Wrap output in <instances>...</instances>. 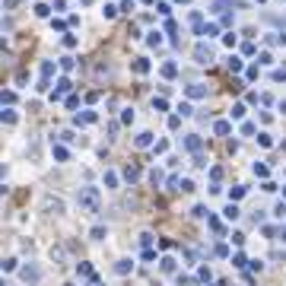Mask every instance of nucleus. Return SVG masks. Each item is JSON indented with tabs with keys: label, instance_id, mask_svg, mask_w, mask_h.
I'll return each mask as SVG.
<instances>
[{
	"label": "nucleus",
	"instance_id": "nucleus-1",
	"mask_svg": "<svg viewBox=\"0 0 286 286\" xmlns=\"http://www.w3.org/2000/svg\"><path fill=\"white\" fill-rule=\"evenodd\" d=\"M19 280H22V283H32V286L41 283V267H38V264H25L22 271H19Z\"/></svg>",
	"mask_w": 286,
	"mask_h": 286
},
{
	"label": "nucleus",
	"instance_id": "nucleus-2",
	"mask_svg": "<svg viewBox=\"0 0 286 286\" xmlns=\"http://www.w3.org/2000/svg\"><path fill=\"white\" fill-rule=\"evenodd\" d=\"M80 204L86 207V210H95V207H99V191H95V188H83L80 191Z\"/></svg>",
	"mask_w": 286,
	"mask_h": 286
},
{
	"label": "nucleus",
	"instance_id": "nucleus-3",
	"mask_svg": "<svg viewBox=\"0 0 286 286\" xmlns=\"http://www.w3.org/2000/svg\"><path fill=\"white\" fill-rule=\"evenodd\" d=\"M194 57H197V64H210V60H213V51L207 48V45H197V48H194Z\"/></svg>",
	"mask_w": 286,
	"mask_h": 286
},
{
	"label": "nucleus",
	"instance_id": "nucleus-4",
	"mask_svg": "<svg viewBox=\"0 0 286 286\" xmlns=\"http://www.w3.org/2000/svg\"><path fill=\"white\" fill-rule=\"evenodd\" d=\"M188 95L191 99H201V95H207V89L204 86H188Z\"/></svg>",
	"mask_w": 286,
	"mask_h": 286
},
{
	"label": "nucleus",
	"instance_id": "nucleus-5",
	"mask_svg": "<svg viewBox=\"0 0 286 286\" xmlns=\"http://www.w3.org/2000/svg\"><path fill=\"white\" fill-rule=\"evenodd\" d=\"M124 178H127V181H137V178H140V169L127 166V169H124Z\"/></svg>",
	"mask_w": 286,
	"mask_h": 286
},
{
	"label": "nucleus",
	"instance_id": "nucleus-6",
	"mask_svg": "<svg viewBox=\"0 0 286 286\" xmlns=\"http://www.w3.org/2000/svg\"><path fill=\"white\" fill-rule=\"evenodd\" d=\"M185 146H188V150H194V153H197V150H201V146H204V143H201V140H197V137H188V140H185Z\"/></svg>",
	"mask_w": 286,
	"mask_h": 286
},
{
	"label": "nucleus",
	"instance_id": "nucleus-7",
	"mask_svg": "<svg viewBox=\"0 0 286 286\" xmlns=\"http://www.w3.org/2000/svg\"><path fill=\"white\" fill-rule=\"evenodd\" d=\"M131 267H134V264H131V261H121V264H118V267H115V271H118V274H121V277H124V274H131Z\"/></svg>",
	"mask_w": 286,
	"mask_h": 286
},
{
	"label": "nucleus",
	"instance_id": "nucleus-8",
	"mask_svg": "<svg viewBox=\"0 0 286 286\" xmlns=\"http://www.w3.org/2000/svg\"><path fill=\"white\" fill-rule=\"evenodd\" d=\"M153 143V134H140L137 137V146H150Z\"/></svg>",
	"mask_w": 286,
	"mask_h": 286
},
{
	"label": "nucleus",
	"instance_id": "nucleus-9",
	"mask_svg": "<svg viewBox=\"0 0 286 286\" xmlns=\"http://www.w3.org/2000/svg\"><path fill=\"white\" fill-rule=\"evenodd\" d=\"M67 89H70V80H60V83H57V92H54V95H64Z\"/></svg>",
	"mask_w": 286,
	"mask_h": 286
},
{
	"label": "nucleus",
	"instance_id": "nucleus-10",
	"mask_svg": "<svg viewBox=\"0 0 286 286\" xmlns=\"http://www.w3.org/2000/svg\"><path fill=\"white\" fill-rule=\"evenodd\" d=\"M236 216H239V207L229 204V207H226V220H236Z\"/></svg>",
	"mask_w": 286,
	"mask_h": 286
},
{
	"label": "nucleus",
	"instance_id": "nucleus-11",
	"mask_svg": "<svg viewBox=\"0 0 286 286\" xmlns=\"http://www.w3.org/2000/svg\"><path fill=\"white\" fill-rule=\"evenodd\" d=\"M41 73L51 76V73H54V64H51V60H45V64H41Z\"/></svg>",
	"mask_w": 286,
	"mask_h": 286
},
{
	"label": "nucleus",
	"instance_id": "nucleus-12",
	"mask_svg": "<svg viewBox=\"0 0 286 286\" xmlns=\"http://www.w3.org/2000/svg\"><path fill=\"white\" fill-rule=\"evenodd\" d=\"M162 271L172 274V271H175V261H172V258H166V261H162Z\"/></svg>",
	"mask_w": 286,
	"mask_h": 286
},
{
	"label": "nucleus",
	"instance_id": "nucleus-13",
	"mask_svg": "<svg viewBox=\"0 0 286 286\" xmlns=\"http://www.w3.org/2000/svg\"><path fill=\"white\" fill-rule=\"evenodd\" d=\"M105 185H108V188L118 185V175H115V172H108V175H105Z\"/></svg>",
	"mask_w": 286,
	"mask_h": 286
},
{
	"label": "nucleus",
	"instance_id": "nucleus-14",
	"mask_svg": "<svg viewBox=\"0 0 286 286\" xmlns=\"http://www.w3.org/2000/svg\"><path fill=\"white\" fill-rule=\"evenodd\" d=\"M216 134H229V124H226V121H216Z\"/></svg>",
	"mask_w": 286,
	"mask_h": 286
},
{
	"label": "nucleus",
	"instance_id": "nucleus-15",
	"mask_svg": "<svg viewBox=\"0 0 286 286\" xmlns=\"http://www.w3.org/2000/svg\"><path fill=\"white\" fill-rule=\"evenodd\" d=\"M146 67H150L146 60H137V64H134V70H137V73H146Z\"/></svg>",
	"mask_w": 286,
	"mask_h": 286
},
{
	"label": "nucleus",
	"instance_id": "nucleus-16",
	"mask_svg": "<svg viewBox=\"0 0 286 286\" xmlns=\"http://www.w3.org/2000/svg\"><path fill=\"white\" fill-rule=\"evenodd\" d=\"M76 271H80L83 277H89V274H92V267H89V264H76Z\"/></svg>",
	"mask_w": 286,
	"mask_h": 286
},
{
	"label": "nucleus",
	"instance_id": "nucleus-17",
	"mask_svg": "<svg viewBox=\"0 0 286 286\" xmlns=\"http://www.w3.org/2000/svg\"><path fill=\"white\" fill-rule=\"evenodd\" d=\"M16 3H19V0H6V6H16Z\"/></svg>",
	"mask_w": 286,
	"mask_h": 286
},
{
	"label": "nucleus",
	"instance_id": "nucleus-18",
	"mask_svg": "<svg viewBox=\"0 0 286 286\" xmlns=\"http://www.w3.org/2000/svg\"><path fill=\"white\" fill-rule=\"evenodd\" d=\"M89 286H99V283H95V280H92V283H89Z\"/></svg>",
	"mask_w": 286,
	"mask_h": 286
},
{
	"label": "nucleus",
	"instance_id": "nucleus-19",
	"mask_svg": "<svg viewBox=\"0 0 286 286\" xmlns=\"http://www.w3.org/2000/svg\"><path fill=\"white\" fill-rule=\"evenodd\" d=\"M67 286H73V283H67Z\"/></svg>",
	"mask_w": 286,
	"mask_h": 286
}]
</instances>
